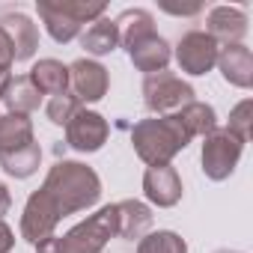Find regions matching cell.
<instances>
[{
	"label": "cell",
	"mask_w": 253,
	"mask_h": 253,
	"mask_svg": "<svg viewBox=\"0 0 253 253\" xmlns=\"http://www.w3.org/2000/svg\"><path fill=\"white\" fill-rule=\"evenodd\" d=\"M42 188L54 197V203H57L63 217L86 211V209H92L101 200V179L84 161H66V158L57 161L48 170Z\"/></svg>",
	"instance_id": "cell-1"
},
{
	"label": "cell",
	"mask_w": 253,
	"mask_h": 253,
	"mask_svg": "<svg viewBox=\"0 0 253 253\" xmlns=\"http://www.w3.org/2000/svg\"><path fill=\"white\" fill-rule=\"evenodd\" d=\"M191 137L182 128V122L176 113L170 116H149L140 119L134 128H131V146L137 152V158L146 167H164L173 164V158L188 149Z\"/></svg>",
	"instance_id": "cell-2"
},
{
	"label": "cell",
	"mask_w": 253,
	"mask_h": 253,
	"mask_svg": "<svg viewBox=\"0 0 253 253\" xmlns=\"http://www.w3.org/2000/svg\"><path fill=\"white\" fill-rule=\"evenodd\" d=\"M116 238V206H101L86 220L75 223L66 235H51L36 244V253H101Z\"/></svg>",
	"instance_id": "cell-3"
},
{
	"label": "cell",
	"mask_w": 253,
	"mask_h": 253,
	"mask_svg": "<svg viewBox=\"0 0 253 253\" xmlns=\"http://www.w3.org/2000/svg\"><path fill=\"white\" fill-rule=\"evenodd\" d=\"M194 95H197L194 86L176 72H155V75H146L143 81V104L152 116L179 113L185 104L194 101Z\"/></svg>",
	"instance_id": "cell-4"
},
{
	"label": "cell",
	"mask_w": 253,
	"mask_h": 253,
	"mask_svg": "<svg viewBox=\"0 0 253 253\" xmlns=\"http://www.w3.org/2000/svg\"><path fill=\"white\" fill-rule=\"evenodd\" d=\"M241 152H244V143L229 134L226 128H214L211 134L203 137V152H200V164H203V173L206 179L211 182H226L238 161H241Z\"/></svg>",
	"instance_id": "cell-5"
},
{
	"label": "cell",
	"mask_w": 253,
	"mask_h": 253,
	"mask_svg": "<svg viewBox=\"0 0 253 253\" xmlns=\"http://www.w3.org/2000/svg\"><path fill=\"white\" fill-rule=\"evenodd\" d=\"M60 220H63V214H60L54 197L45 188H36L27 197L24 211H21V238L36 247V244H42L45 238H51L57 232Z\"/></svg>",
	"instance_id": "cell-6"
},
{
	"label": "cell",
	"mask_w": 253,
	"mask_h": 253,
	"mask_svg": "<svg viewBox=\"0 0 253 253\" xmlns=\"http://www.w3.org/2000/svg\"><path fill=\"white\" fill-rule=\"evenodd\" d=\"M217 54H220V45L206 30H188L173 48V57H176L179 69L191 78L209 75L217 66Z\"/></svg>",
	"instance_id": "cell-7"
},
{
	"label": "cell",
	"mask_w": 253,
	"mask_h": 253,
	"mask_svg": "<svg viewBox=\"0 0 253 253\" xmlns=\"http://www.w3.org/2000/svg\"><path fill=\"white\" fill-rule=\"evenodd\" d=\"M107 137H110L107 119H104L101 113L89 110V107H81V110L69 119V125H66V146H72V149L81 152V155L98 152V149L107 143Z\"/></svg>",
	"instance_id": "cell-8"
},
{
	"label": "cell",
	"mask_w": 253,
	"mask_h": 253,
	"mask_svg": "<svg viewBox=\"0 0 253 253\" xmlns=\"http://www.w3.org/2000/svg\"><path fill=\"white\" fill-rule=\"evenodd\" d=\"M110 89V75L98 60L81 57L69 66V92L81 101V104H95L107 95Z\"/></svg>",
	"instance_id": "cell-9"
},
{
	"label": "cell",
	"mask_w": 253,
	"mask_h": 253,
	"mask_svg": "<svg viewBox=\"0 0 253 253\" xmlns=\"http://www.w3.org/2000/svg\"><path fill=\"white\" fill-rule=\"evenodd\" d=\"M143 197L158 209H173L182 200V176L173 164L146 167L143 173Z\"/></svg>",
	"instance_id": "cell-10"
},
{
	"label": "cell",
	"mask_w": 253,
	"mask_h": 253,
	"mask_svg": "<svg viewBox=\"0 0 253 253\" xmlns=\"http://www.w3.org/2000/svg\"><path fill=\"white\" fill-rule=\"evenodd\" d=\"M128 60L134 63L137 72H146V75H155V72H167L170 60H173V48L164 36L158 33H146L140 39H134L128 48H125Z\"/></svg>",
	"instance_id": "cell-11"
},
{
	"label": "cell",
	"mask_w": 253,
	"mask_h": 253,
	"mask_svg": "<svg viewBox=\"0 0 253 253\" xmlns=\"http://www.w3.org/2000/svg\"><path fill=\"white\" fill-rule=\"evenodd\" d=\"M206 33L223 45H241L247 36V15L238 6H211L206 15Z\"/></svg>",
	"instance_id": "cell-12"
},
{
	"label": "cell",
	"mask_w": 253,
	"mask_h": 253,
	"mask_svg": "<svg viewBox=\"0 0 253 253\" xmlns=\"http://www.w3.org/2000/svg\"><path fill=\"white\" fill-rule=\"evenodd\" d=\"M36 12L48 30V36L57 42V45H69L75 42L81 33H84V24H78L66 6H63V0H36Z\"/></svg>",
	"instance_id": "cell-13"
},
{
	"label": "cell",
	"mask_w": 253,
	"mask_h": 253,
	"mask_svg": "<svg viewBox=\"0 0 253 253\" xmlns=\"http://www.w3.org/2000/svg\"><path fill=\"white\" fill-rule=\"evenodd\" d=\"M217 69L229 86H238V89L253 86V54L244 42L241 45H223L217 54Z\"/></svg>",
	"instance_id": "cell-14"
},
{
	"label": "cell",
	"mask_w": 253,
	"mask_h": 253,
	"mask_svg": "<svg viewBox=\"0 0 253 253\" xmlns=\"http://www.w3.org/2000/svg\"><path fill=\"white\" fill-rule=\"evenodd\" d=\"M116 206V235L125 241H140L152 226V206L143 200H119Z\"/></svg>",
	"instance_id": "cell-15"
},
{
	"label": "cell",
	"mask_w": 253,
	"mask_h": 253,
	"mask_svg": "<svg viewBox=\"0 0 253 253\" xmlns=\"http://www.w3.org/2000/svg\"><path fill=\"white\" fill-rule=\"evenodd\" d=\"M0 27H3L12 39V48H15V63H27L36 57V48H39V27L24 15V12H6L0 18Z\"/></svg>",
	"instance_id": "cell-16"
},
{
	"label": "cell",
	"mask_w": 253,
	"mask_h": 253,
	"mask_svg": "<svg viewBox=\"0 0 253 253\" xmlns=\"http://www.w3.org/2000/svg\"><path fill=\"white\" fill-rule=\"evenodd\" d=\"M81 48L86 51V57L89 60H98V57H107V54H113L116 48H119V33H116V24H113V18H107V15H101V18H95L81 36Z\"/></svg>",
	"instance_id": "cell-17"
},
{
	"label": "cell",
	"mask_w": 253,
	"mask_h": 253,
	"mask_svg": "<svg viewBox=\"0 0 253 253\" xmlns=\"http://www.w3.org/2000/svg\"><path fill=\"white\" fill-rule=\"evenodd\" d=\"M27 78L42 95H63V92H69V66H63L54 57H45V60L33 63Z\"/></svg>",
	"instance_id": "cell-18"
},
{
	"label": "cell",
	"mask_w": 253,
	"mask_h": 253,
	"mask_svg": "<svg viewBox=\"0 0 253 253\" xmlns=\"http://www.w3.org/2000/svg\"><path fill=\"white\" fill-rule=\"evenodd\" d=\"M30 143H36L33 119L24 116V113H9V110L0 113V155L24 149Z\"/></svg>",
	"instance_id": "cell-19"
},
{
	"label": "cell",
	"mask_w": 253,
	"mask_h": 253,
	"mask_svg": "<svg viewBox=\"0 0 253 253\" xmlns=\"http://www.w3.org/2000/svg\"><path fill=\"white\" fill-rule=\"evenodd\" d=\"M113 24H116V33H119V45H122V48H128L134 39H140V36H146V33H155V18H152V12H146V9H140V6L122 9V12L113 18Z\"/></svg>",
	"instance_id": "cell-20"
},
{
	"label": "cell",
	"mask_w": 253,
	"mask_h": 253,
	"mask_svg": "<svg viewBox=\"0 0 253 253\" xmlns=\"http://www.w3.org/2000/svg\"><path fill=\"white\" fill-rule=\"evenodd\" d=\"M179 122H182V128L188 131V137L194 140V137H206V134H211L214 128H217V113H214V107L211 104H206V101H191V104H185L179 113Z\"/></svg>",
	"instance_id": "cell-21"
},
{
	"label": "cell",
	"mask_w": 253,
	"mask_h": 253,
	"mask_svg": "<svg viewBox=\"0 0 253 253\" xmlns=\"http://www.w3.org/2000/svg\"><path fill=\"white\" fill-rule=\"evenodd\" d=\"M3 101H6L9 113H24V116H30L33 110H39V104H42V92L30 84L27 75H18V78H12V84H9Z\"/></svg>",
	"instance_id": "cell-22"
},
{
	"label": "cell",
	"mask_w": 253,
	"mask_h": 253,
	"mask_svg": "<svg viewBox=\"0 0 253 253\" xmlns=\"http://www.w3.org/2000/svg\"><path fill=\"white\" fill-rule=\"evenodd\" d=\"M42 164V149L39 143H30L24 149H15V152H6V155H0V167H3L6 176L12 179H30Z\"/></svg>",
	"instance_id": "cell-23"
},
{
	"label": "cell",
	"mask_w": 253,
	"mask_h": 253,
	"mask_svg": "<svg viewBox=\"0 0 253 253\" xmlns=\"http://www.w3.org/2000/svg\"><path fill=\"white\" fill-rule=\"evenodd\" d=\"M137 253H188V241L173 229H155L137 241Z\"/></svg>",
	"instance_id": "cell-24"
},
{
	"label": "cell",
	"mask_w": 253,
	"mask_h": 253,
	"mask_svg": "<svg viewBox=\"0 0 253 253\" xmlns=\"http://www.w3.org/2000/svg\"><path fill=\"white\" fill-rule=\"evenodd\" d=\"M81 107H84V104H81L72 92H63V95H51V98H48V104H45V116H48L54 125H63V128H66L69 119H72Z\"/></svg>",
	"instance_id": "cell-25"
},
{
	"label": "cell",
	"mask_w": 253,
	"mask_h": 253,
	"mask_svg": "<svg viewBox=\"0 0 253 253\" xmlns=\"http://www.w3.org/2000/svg\"><path fill=\"white\" fill-rule=\"evenodd\" d=\"M250 119H253V101H250V98H244V101H238V104L229 110L226 131H229V134H235L241 143H247V140H250Z\"/></svg>",
	"instance_id": "cell-26"
},
{
	"label": "cell",
	"mask_w": 253,
	"mask_h": 253,
	"mask_svg": "<svg viewBox=\"0 0 253 253\" xmlns=\"http://www.w3.org/2000/svg\"><path fill=\"white\" fill-rule=\"evenodd\" d=\"M12 63H15V48H12V39H9V33L0 27V66H9L12 69Z\"/></svg>",
	"instance_id": "cell-27"
},
{
	"label": "cell",
	"mask_w": 253,
	"mask_h": 253,
	"mask_svg": "<svg viewBox=\"0 0 253 253\" xmlns=\"http://www.w3.org/2000/svg\"><path fill=\"white\" fill-rule=\"evenodd\" d=\"M15 247V232L6 220H0V253H12Z\"/></svg>",
	"instance_id": "cell-28"
},
{
	"label": "cell",
	"mask_w": 253,
	"mask_h": 253,
	"mask_svg": "<svg viewBox=\"0 0 253 253\" xmlns=\"http://www.w3.org/2000/svg\"><path fill=\"white\" fill-rule=\"evenodd\" d=\"M9 209H12V194H9V188L0 182V220H3V214H9Z\"/></svg>",
	"instance_id": "cell-29"
},
{
	"label": "cell",
	"mask_w": 253,
	"mask_h": 253,
	"mask_svg": "<svg viewBox=\"0 0 253 253\" xmlns=\"http://www.w3.org/2000/svg\"><path fill=\"white\" fill-rule=\"evenodd\" d=\"M12 69L9 66H0V101H3V95H6V89H9V84H12Z\"/></svg>",
	"instance_id": "cell-30"
},
{
	"label": "cell",
	"mask_w": 253,
	"mask_h": 253,
	"mask_svg": "<svg viewBox=\"0 0 253 253\" xmlns=\"http://www.w3.org/2000/svg\"><path fill=\"white\" fill-rule=\"evenodd\" d=\"M164 9L170 15H194V12H200V3H194V6H167L164 3Z\"/></svg>",
	"instance_id": "cell-31"
},
{
	"label": "cell",
	"mask_w": 253,
	"mask_h": 253,
	"mask_svg": "<svg viewBox=\"0 0 253 253\" xmlns=\"http://www.w3.org/2000/svg\"><path fill=\"white\" fill-rule=\"evenodd\" d=\"M217 253H238V250H217Z\"/></svg>",
	"instance_id": "cell-32"
}]
</instances>
